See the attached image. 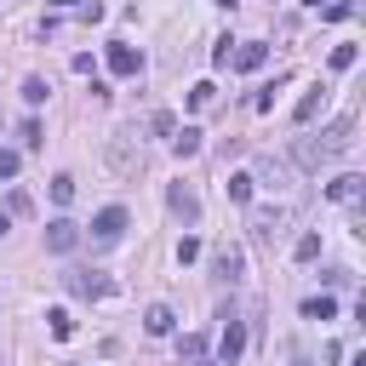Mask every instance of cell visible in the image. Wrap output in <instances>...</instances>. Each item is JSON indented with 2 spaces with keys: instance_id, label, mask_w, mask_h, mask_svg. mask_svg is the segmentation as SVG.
<instances>
[{
  "instance_id": "obj_27",
  "label": "cell",
  "mask_w": 366,
  "mask_h": 366,
  "mask_svg": "<svg viewBox=\"0 0 366 366\" xmlns=\"http://www.w3.org/2000/svg\"><path fill=\"white\" fill-rule=\"evenodd\" d=\"M297 257H303V263L320 257V234H303V240H297Z\"/></svg>"
},
{
  "instance_id": "obj_30",
  "label": "cell",
  "mask_w": 366,
  "mask_h": 366,
  "mask_svg": "<svg viewBox=\"0 0 366 366\" xmlns=\"http://www.w3.org/2000/svg\"><path fill=\"white\" fill-rule=\"evenodd\" d=\"M6 229H11V217H6V212H0V234H6Z\"/></svg>"
},
{
  "instance_id": "obj_6",
  "label": "cell",
  "mask_w": 366,
  "mask_h": 366,
  "mask_svg": "<svg viewBox=\"0 0 366 366\" xmlns=\"http://www.w3.org/2000/svg\"><path fill=\"white\" fill-rule=\"evenodd\" d=\"M166 206H172V217H183V223H200V194H194L189 183H172V189H166Z\"/></svg>"
},
{
  "instance_id": "obj_25",
  "label": "cell",
  "mask_w": 366,
  "mask_h": 366,
  "mask_svg": "<svg viewBox=\"0 0 366 366\" xmlns=\"http://www.w3.org/2000/svg\"><path fill=\"white\" fill-rule=\"evenodd\" d=\"M194 257H200V240L183 234V240H177V263H194Z\"/></svg>"
},
{
  "instance_id": "obj_18",
  "label": "cell",
  "mask_w": 366,
  "mask_h": 366,
  "mask_svg": "<svg viewBox=\"0 0 366 366\" xmlns=\"http://www.w3.org/2000/svg\"><path fill=\"white\" fill-rule=\"evenodd\" d=\"M212 97H217V86H212V80L189 86V109H212Z\"/></svg>"
},
{
  "instance_id": "obj_23",
  "label": "cell",
  "mask_w": 366,
  "mask_h": 366,
  "mask_svg": "<svg viewBox=\"0 0 366 366\" xmlns=\"http://www.w3.org/2000/svg\"><path fill=\"white\" fill-rule=\"evenodd\" d=\"M23 103H29V109H34V103H46V80H40V74H29V80H23Z\"/></svg>"
},
{
  "instance_id": "obj_15",
  "label": "cell",
  "mask_w": 366,
  "mask_h": 366,
  "mask_svg": "<svg viewBox=\"0 0 366 366\" xmlns=\"http://www.w3.org/2000/svg\"><path fill=\"white\" fill-rule=\"evenodd\" d=\"M143 326H149V337H166V332L177 326V315H172L166 303H149V315H143Z\"/></svg>"
},
{
  "instance_id": "obj_13",
  "label": "cell",
  "mask_w": 366,
  "mask_h": 366,
  "mask_svg": "<svg viewBox=\"0 0 366 366\" xmlns=\"http://www.w3.org/2000/svg\"><path fill=\"white\" fill-rule=\"evenodd\" d=\"M326 200H349V206H355V200H360V177H355V172L332 177V183H326Z\"/></svg>"
},
{
  "instance_id": "obj_21",
  "label": "cell",
  "mask_w": 366,
  "mask_h": 366,
  "mask_svg": "<svg viewBox=\"0 0 366 366\" xmlns=\"http://www.w3.org/2000/svg\"><path fill=\"white\" fill-rule=\"evenodd\" d=\"M177 355H183V360H200V355H206V337H200V332H183Z\"/></svg>"
},
{
  "instance_id": "obj_22",
  "label": "cell",
  "mask_w": 366,
  "mask_h": 366,
  "mask_svg": "<svg viewBox=\"0 0 366 366\" xmlns=\"http://www.w3.org/2000/svg\"><path fill=\"white\" fill-rule=\"evenodd\" d=\"M355 57H360V46H332V69H337V74L355 69Z\"/></svg>"
},
{
  "instance_id": "obj_9",
  "label": "cell",
  "mask_w": 366,
  "mask_h": 366,
  "mask_svg": "<svg viewBox=\"0 0 366 366\" xmlns=\"http://www.w3.org/2000/svg\"><path fill=\"white\" fill-rule=\"evenodd\" d=\"M229 63L252 74V69H263V63H269V46H263V40H246V46H234V51H229Z\"/></svg>"
},
{
  "instance_id": "obj_24",
  "label": "cell",
  "mask_w": 366,
  "mask_h": 366,
  "mask_svg": "<svg viewBox=\"0 0 366 366\" xmlns=\"http://www.w3.org/2000/svg\"><path fill=\"white\" fill-rule=\"evenodd\" d=\"M17 137H23V149H40V120H23Z\"/></svg>"
},
{
  "instance_id": "obj_7",
  "label": "cell",
  "mask_w": 366,
  "mask_h": 366,
  "mask_svg": "<svg viewBox=\"0 0 366 366\" xmlns=\"http://www.w3.org/2000/svg\"><path fill=\"white\" fill-rule=\"evenodd\" d=\"M120 234H126V212L120 206H103L92 217V240H120Z\"/></svg>"
},
{
  "instance_id": "obj_11",
  "label": "cell",
  "mask_w": 366,
  "mask_h": 366,
  "mask_svg": "<svg viewBox=\"0 0 366 366\" xmlns=\"http://www.w3.org/2000/svg\"><path fill=\"white\" fill-rule=\"evenodd\" d=\"M320 109H326V86H320V80H315V86H309V92H303V97H297V109H292V120H297V126H309V120H315V114H320Z\"/></svg>"
},
{
  "instance_id": "obj_2",
  "label": "cell",
  "mask_w": 366,
  "mask_h": 366,
  "mask_svg": "<svg viewBox=\"0 0 366 366\" xmlns=\"http://www.w3.org/2000/svg\"><path fill=\"white\" fill-rule=\"evenodd\" d=\"M109 160H114L120 177H137V172H143V143H137V132H114V137H109Z\"/></svg>"
},
{
  "instance_id": "obj_4",
  "label": "cell",
  "mask_w": 366,
  "mask_h": 366,
  "mask_svg": "<svg viewBox=\"0 0 366 366\" xmlns=\"http://www.w3.org/2000/svg\"><path fill=\"white\" fill-rule=\"evenodd\" d=\"M63 286H69L74 297H92V303H97V297H109V274H103V269H69V274H63Z\"/></svg>"
},
{
  "instance_id": "obj_12",
  "label": "cell",
  "mask_w": 366,
  "mask_h": 366,
  "mask_svg": "<svg viewBox=\"0 0 366 366\" xmlns=\"http://www.w3.org/2000/svg\"><path fill=\"white\" fill-rule=\"evenodd\" d=\"M200 137H206L200 126H177V132H172V154H177V160H189V154H200Z\"/></svg>"
},
{
  "instance_id": "obj_1",
  "label": "cell",
  "mask_w": 366,
  "mask_h": 366,
  "mask_svg": "<svg viewBox=\"0 0 366 366\" xmlns=\"http://www.w3.org/2000/svg\"><path fill=\"white\" fill-rule=\"evenodd\" d=\"M355 149V114H337L332 126H320V137H297V166L303 172H320L326 160H337V154H349Z\"/></svg>"
},
{
  "instance_id": "obj_17",
  "label": "cell",
  "mask_w": 366,
  "mask_h": 366,
  "mask_svg": "<svg viewBox=\"0 0 366 366\" xmlns=\"http://www.w3.org/2000/svg\"><path fill=\"white\" fill-rule=\"evenodd\" d=\"M303 315L309 320H337V297H326V292L320 297H303Z\"/></svg>"
},
{
  "instance_id": "obj_20",
  "label": "cell",
  "mask_w": 366,
  "mask_h": 366,
  "mask_svg": "<svg viewBox=\"0 0 366 366\" xmlns=\"http://www.w3.org/2000/svg\"><path fill=\"white\" fill-rule=\"evenodd\" d=\"M46 320H51V337H74V315L69 309H51Z\"/></svg>"
},
{
  "instance_id": "obj_19",
  "label": "cell",
  "mask_w": 366,
  "mask_h": 366,
  "mask_svg": "<svg viewBox=\"0 0 366 366\" xmlns=\"http://www.w3.org/2000/svg\"><path fill=\"white\" fill-rule=\"evenodd\" d=\"M51 200H57V206H69V200H74V177H69V172H57V177H51Z\"/></svg>"
},
{
  "instance_id": "obj_26",
  "label": "cell",
  "mask_w": 366,
  "mask_h": 366,
  "mask_svg": "<svg viewBox=\"0 0 366 366\" xmlns=\"http://www.w3.org/2000/svg\"><path fill=\"white\" fill-rule=\"evenodd\" d=\"M320 11H326L332 23H349V17H355V6H349V0H337V6H320Z\"/></svg>"
},
{
  "instance_id": "obj_31",
  "label": "cell",
  "mask_w": 366,
  "mask_h": 366,
  "mask_svg": "<svg viewBox=\"0 0 366 366\" xmlns=\"http://www.w3.org/2000/svg\"><path fill=\"white\" fill-rule=\"evenodd\" d=\"M51 6H86V0H51Z\"/></svg>"
},
{
  "instance_id": "obj_16",
  "label": "cell",
  "mask_w": 366,
  "mask_h": 366,
  "mask_svg": "<svg viewBox=\"0 0 366 366\" xmlns=\"http://www.w3.org/2000/svg\"><path fill=\"white\" fill-rule=\"evenodd\" d=\"M252 194H257V177H252V172H229V200H240V206H246Z\"/></svg>"
},
{
  "instance_id": "obj_3",
  "label": "cell",
  "mask_w": 366,
  "mask_h": 366,
  "mask_svg": "<svg viewBox=\"0 0 366 366\" xmlns=\"http://www.w3.org/2000/svg\"><path fill=\"white\" fill-rule=\"evenodd\" d=\"M292 223V206H257L252 212V240L257 246H274V234Z\"/></svg>"
},
{
  "instance_id": "obj_14",
  "label": "cell",
  "mask_w": 366,
  "mask_h": 366,
  "mask_svg": "<svg viewBox=\"0 0 366 366\" xmlns=\"http://www.w3.org/2000/svg\"><path fill=\"white\" fill-rule=\"evenodd\" d=\"M212 274H217V280H229V286H234V280H240V252H234V246H223V252H217V257H212Z\"/></svg>"
},
{
  "instance_id": "obj_5",
  "label": "cell",
  "mask_w": 366,
  "mask_h": 366,
  "mask_svg": "<svg viewBox=\"0 0 366 366\" xmlns=\"http://www.w3.org/2000/svg\"><path fill=\"white\" fill-rule=\"evenodd\" d=\"M74 246H80V223H74V217H51V223H46V252L63 257V252H74Z\"/></svg>"
},
{
  "instance_id": "obj_10",
  "label": "cell",
  "mask_w": 366,
  "mask_h": 366,
  "mask_svg": "<svg viewBox=\"0 0 366 366\" xmlns=\"http://www.w3.org/2000/svg\"><path fill=\"white\" fill-rule=\"evenodd\" d=\"M137 69H143V51H132V46H120V40H114V46H109V74H120V80H126V74H137Z\"/></svg>"
},
{
  "instance_id": "obj_32",
  "label": "cell",
  "mask_w": 366,
  "mask_h": 366,
  "mask_svg": "<svg viewBox=\"0 0 366 366\" xmlns=\"http://www.w3.org/2000/svg\"><path fill=\"white\" fill-rule=\"evenodd\" d=\"M303 6H315V11H320V6H326V0H303Z\"/></svg>"
},
{
  "instance_id": "obj_28",
  "label": "cell",
  "mask_w": 366,
  "mask_h": 366,
  "mask_svg": "<svg viewBox=\"0 0 366 366\" xmlns=\"http://www.w3.org/2000/svg\"><path fill=\"white\" fill-rule=\"evenodd\" d=\"M17 177V149H0V183Z\"/></svg>"
},
{
  "instance_id": "obj_29",
  "label": "cell",
  "mask_w": 366,
  "mask_h": 366,
  "mask_svg": "<svg viewBox=\"0 0 366 366\" xmlns=\"http://www.w3.org/2000/svg\"><path fill=\"white\" fill-rule=\"evenodd\" d=\"M286 366H309V355H303V349L292 343V349H286Z\"/></svg>"
},
{
  "instance_id": "obj_8",
  "label": "cell",
  "mask_w": 366,
  "mask_h": 366,
  "mask_svg": "<svg viewBox=\"0 0 366 366\" xmlns=\"http://www.w3.org/2000/svg\"><path fill=\"white\" fill-rule=\"evenodd\" d=\"M240 349H246V326H240V320H223V337H217V360H223V366H234V360H240Z\"/></svg>"
},
{
  "instance_id": "obj_33",
  "label": "cell",
  "mask_w": 366,
  "mask_h": 366,
  "mask_svg": "<svg viewBox=\"0 0 366 366\" xmlns=\"http://www.w3.org/2000/svg\"><path fill=\"white\" fill-rule=\"evenodd\" d=\"M217 6H229V11H234V0H217Z\"/></svg>"
}]
</instances>
